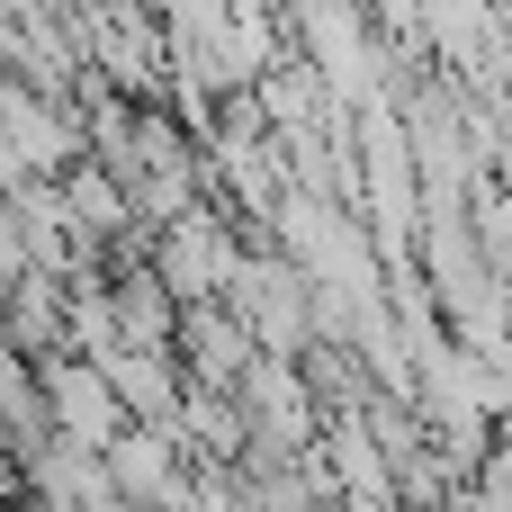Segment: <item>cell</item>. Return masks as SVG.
Masks as SVG:
<instances>
[{
    "label": "cell",
    "instance_id": "obj_1",
    "mask_svg": "<svg viewBox=\"0 0 512 512\" xmlns=\"http://www.w3.org/2000/svg\"><path fill=\"white\" fill-rule=\"evenodd\" d=\"M36 378H45V405H54V432L72 441V450H117L126 432H135V414H126V396L108 387V369L99 360H81V351H54V360H36Z\"/></svg>",
    "mask_w": 512,
    "mask_h": 512
},
{
    "label": "cell",
    "instance_id": "obj_2",
    "mask_svg": "<svg viewBox=\"0 0 512 512\" xmlns=\"http://www.w3.org/2000/svg\"><path fill=\"white\" fill-rule=\"evenodd\" d=\"M261 333L234 315V297H207V306H180V378L207 387V396H243V378L261 369Z\"/></svg>",
    "mask_w": 512,
    "mask_h": 512
},
{
    "label": "cell",
    "instance_id": "obj_3",
    "mask_svg": "<svg viewBox=\"0 0 512 512\" xmlns=\"http://www.w3.org/2000/svg\"><path fill=\"white\" fill-rule=\"evenodd\" d=\"M108 477H117V495L135 512H189V450H180V432H126L117 450H108Z\"/></svg>",
    "mask_w": 512,
    "mask_h": 512
},
{
    "label": "cell",
    "instance_id": "obj_4",
    "mask_svg": "<svg viewBox=\"0 0 512 512\" xmlns=\"http://www.w3.org/2000/svg\"><path fill=\"white\" fill-rule=\"evenodd\" d=\"M171 432H180V450H189L198 468H243V459H252V414H243V396H207V387H189Z\"/></svg>",
    "mask_w": 512,
    "mask_h": 512
}]
</instances>
